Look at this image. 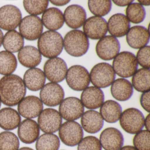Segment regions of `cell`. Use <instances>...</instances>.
I'll return each instance as SVG.
<instances>
[{
	"label": "cell",
	"mask_w": 150,
	"mask_h": 150,
	"mask_svg": "<svg viewBox=\"0 0 150 150\" xmlns=\"http://www.w3.org/2000/svg\"><path fill=\"white\" fill-rule=\"evenodd\" d=\"M51 3L58 6H64L68 4L70 1H50Z\"/></svg>",
	"instance_id": "obj_44"
},
{
	"label": "cell",
	"mask_w": 150,
	"mask_h": 150,
	"mask_svg": "<svg viewBox=\"0 0 150 150\" xmlns=\"http://www.w3.org/2000/svg\"><path fill=\"white\" fill-rule=\"evenodd\" d=\"M150 46H145L139 49L137 55L138 64L144 68L150 69Z\"/></svg>",
	"instance_id": "obj_41"
},
{
	"label": "cell",
	"mask_w": 150,
	"mask_h": 150,
	"mask_svg": "<svg viewBox=\"0 0 150 150\" xmlns=\"http://www.w3.org/2000/svg\"><path fill=\"white\" fill-rule=\"evenodd\" d=\"M67 83L73 90L81 91L85 90L90 84L89 72L84 67L74 65L67 70L66 76Z\"/></svg>",
	"instance_id": "obj_7"
},
{
	"label": "cell",
	"mask_w": 150,
	"mask_h": 150,
	"mask_svg": "<svg viewBox=\"0 0 150 150\" xmlns=\"http://www.w3.org/2000/svg\"><path fill=\"white\" fill-rule=\"evenodd\" d=\"M83 106L88 109H96L102 105L104 101V95L100 88L90 86L83 90L81 96Z\"/></svg>",
	"instance_id": "obj_21"
},
{
	"label": "cell",
	"mask_w": 150,
	"mask_h": 150,
	"mask_svg": "<svg viewBox=\"0 0 150 150\" xmlns=\"http://www.w3.org/2000/svg\"><path fill=\"white\" fill-rule=\"evenodd\" d=\"M38 122L42 131L46 133H52L59 130L62 125V118L57 110L47 108L39 115Z\"/></svg>",
	"instance_id": "obj_10"
},
{
	"label": "cell",
	"mask_w": 150,
	"mask_h": 150,
	"mask_svg": "<svg viewBox=\"0 0 150 150\" xmlns=\"http://www.w3.org/2000/svg\"><path fill=\"white\" fill-rule=\"evenodd\" d=\"M78 145V150H102L100 140L93 136L84 138Z\"/></svg>",
	"instance_id": "obj_40"
},
{
	"label": "cell",
	"mask_w": 150,
	"mask_h": 150,
	"mask_svg": "<svg viewBox=\"0 0 150 150\" xmlns=\"http://www.w3.org/2000/svg\"><path fill=\"white\" fill-rule=\"evenodd\" d=\"M18 150H33L32 148H30V147H22V148H21Z\"/></svg>",
	"instance_id": "obj_49"
},
{
	"label": "cell",
	"mask_w": 150,
	"mask_h": 150,
	"mask_svg": "<svg viewBox=\"0 0 150 150\" xmlns=\"http://www.w3.org/2000/svg\"><path fill=\"white\" fill-rule=\"evenodd\" d=\"M150 114H149L146 117V118H145V119H144V125L145 126L146 130L148 131H150Z\"/></svg>",
	"instance_id": "obj_45"
},
{
	"label": "cell",
	"mask_w": 150,
	"mask_h": 150,
	"mask_svg": "<svg viewBox=\"0 0 150 150\" xmlns=\"http://www.w3.org/2000/svg\"><path fill=\"white\" fill-rule=\"evenodd\" d=\"M100 114L106 122L114 123L120 119L122 114V108L115 101L108 100L103 102L101 106Z\"/></svg>",
	"instance_id": "obj_29"
},
{
	"label": "cell",
	"mask_w": 150,
	"mask_h": 150,
	"mask_svg": "<svg viewBox=\"0 0 150 150\" xmlns=\"http://www.w3.org/2000/svg\"><path fill=\"white\" fill-rule=\"evenodd\" d=\"M103 124V118L100 114L96 110H88L82 115V128L88 133L94 134L99 132L102 129Z\"/></svg>",
	"instance_id": "obj_24"
},
{
	"label": "cell",
	"mask_w": 150,
	"mask_h": 150,
	"mask_svg": "<svg viewBox=\"0 0 150 150\" xmlns=\"http://www.w3.org/2000/svg\"><path fill=\"white\" fill-rule=\"evenodd\" d=\"M60 140L57 135L52 133H45L40 136L37 141V150H58Z\"/></svg>",
	"instance_id": "obj_34"
},
{
	"label": "cell",
	"mask_w": 150,
	"mask_h": 150,
	"mask_svg": "<svg viewBox=\"0 0 150 150\" xmlns=\"http://www.w3.org/2000/svg\"><path fill=\"white\" fill-rule=\"evenodd\" d=\"M108 29L110 34L117 38L127 35L130 27L129 21L125 15L117 13L110 17L108 22Z\"/></svg>",
	"instance_id": "obj_23"
},
{
	"label": "cell",
	"mask_w": 150,
	"mask_h": 150,
	"mask_svg": "<svg viewBox=\"0 0 150 150\" xmlns=\"http://www.w3.org/2000/svg\"><path fill=\"white\" fill-rule=\"evenodd\" d=\"M42 21L45 27L51 31L58 30L64 23V14L58 8H50L44 12Z\"/></svg>",
	"instance_id": "obj_25"
},
{
	"label": "cell",
	"mask_w": 150,
	"mask_h": 150,
	"mask_svg": "<svg viewBox=\"0 0 150 150\" xmlns=\"http://www.w3.org/2000/svg\"><path fill=\"white\" fill-rule=\"evenodd\" d=\"M67 70L65 61L59 57L50 59L46 61L44 67L45 77L53 83H59L64 81Z\"/></svg>",
	"instance_id": "obj_11"
},
{
	"label": "cell",
	"mask_w": 150,
	"mask_h": 150,
	"mask_svg": "<svg viewBox=\"0 0 150 150\" xmlns=\"http://www.w3.org/2000/svg\"><path fill=\"white\" fill-rule=\"evenodd\" d=\"M126 14L129 21L134 24H139L145 18V9L139 3H132L126 8Z\"/></svg>",
	"instance_id": "obj_35"
},
{
	"label": "cell",
	"mask_w": 150,
	"mask_h": 150,
	"mask_svg": "<svg viewBox=\"0 0 150 150\" xmlns=\"http://www.w3.org/2000/svg\"><path fill=\"white\" fill-rule=\"evenodd\" d=\"M89 76L92 84L99 88L109 86L116 78L115 73L112 66L106 63H99L94 66Z\"/></svg>",
	"instance_id": "obj_5"
},
{
	"label": "cell",
	"mask_w": 150,
	"mask_h": 150,
	"mask_svg": "<svg viewBox=\"0 0 150 150\" xmlns=\"http://www.w3.org/2000/svg\"><path fill=\"white\" fill-rule=\"evenodd\" d=\"M59 113L65 120L74 121L82 116L84 107L81 101L75 97H69L62 101L59 105Z\"/></svg>",
	"instance_id": "obj_14"
},
{
	"label": "cell",
	"mask_w": 150,
	"mask_h": 150,
	"mask_svg": "<svg viewBox=\"0 0 150 150\" xmlns=\"http://www.w3.org/2000/svg\"><path fill=\"white\" fill-rule=\"evenodd\" d=\"M48 1H24L23 6L26 11L33 16L39 15L47 9Z\"/></svg>",
	"instance_id": "obj_38"
},
{
	"label": "cell",
	"mask_w": 150,
	"mask_h": 150,
	"mask_svg": "<svg viewBox=\"0 0 150 150\" xmlns=\"http://www.w3.org/2000/svg\"><path fill=\"white\" fill-rule=\"evenodd\" d=\"M100 142L105 150H119L123 145V136L117 129L110 127L103 131Z\"/></svg>",
	"instance_id": "obj_18"
},
{
	"label": "cell",
	"mask_w": 150,
	"mask_h": 150,
	"mask_svg": "<svg viewBox=\"0 0 150 150\" xmlns=\"http://www.w3.org/2000/svg\"><path fill=\"white\" fill-rule=\"evenodd\" d=\"M150 69L141 68L134 74L132 79V86L137 91L141 93L150 91Z\"/></svg>",
	"instance_id": "obj_32"
},
{
	"label": "cell",
	"mask_w": 150,
	"mask_h": 150,
	"mask_svg": "<svg viewBox=\"0 0 150 150\" xmlns=\"http://www.w3.org/2000/svg\"><path fill=\"white\" fill-rule=\"evenodd\" d=\"M119 150H137L134 146H125L122 147Z\"/></svg>",
	"instance_id": "obj_46"
},
{
	"label": "cell",
	"mask_w": 150,
	"mask_h": 150,
	"mask_svg": "<svg viewBox=\"0 0 150 150\" xmlns=\"http://www.w3.org/2000/svg\"><path fill=\"white\" fill-rule=\"evenodd\" d=\"M83 30L84 34L88 38L93 40L100 39L108 32V23L103 17L92 16L86 20Z\"/></svg>",
	"instance_id": "obj_16"
},
{
	"label": "cell",
	"mask_w": 150,
	"mask_h": 150,
	"mask_svg": "<svg viewBox=\"0 0 150 150\" xmlns=\"http://www.w3.org/2000/svg\"><path fill=\"white\" fill-rule=\"evenodd\" d=\"M110 91L115 99L120 101H125L129 100L132 96L133 86L128 80L118 79L112 83Z\"/></svg>",
	"instance_id": "obj_28"
},
{
	"label": "cell",
	"mask_w": 150,
	"mask_h": 150,
	"mask_svg": "<svg viewBox=\"0 0 150 150\" xmlns=\"http://www.w3.org/2000/svg\"><path fill=\"white\" fill-rule=\"evenodd\" d=\"M17 61L15 55L6 51L0 52V74L8 75L17 68Z\"/></svg>",
	"instance_id": "obj_33"
},
{
	"label": "cell",
	"mask_w": 150,
	"mask_h": 150,
	"mask_svg": "<svg viewBox=\"0 0 150 150\" xmlns=\"http://www.w3.org/2000/svg\"><path fill=\"white\" fill-rule=\"evenodd\" d=\"M140 102L142 108L147 112H150V91L142 94L140 97Z\"/></svg>",
	"instance_id": "obj_42"
},
{
	"label": "cell",
	"mask_w": 150,
	"mask_h": 150,
	"mask_svg": "<svg viewBox=\"0 0 150 150\" xmlns=\"http://www.w3.org/2000/svg\"><path fill=\"white\" fill-rule=\"evenodd\" d=\"M64 46L67 53L74 57L85 55L88 51L89 42L84 32L78 30H71L67 33L64 40Z\"/></svg>",
	"instance_id": "obj_3"
},
{
	"label": "cell",
	"mask_w": 150,
	"mask_h": 150,
	"mask_svg": "<svg viewBox=\"0 0 150 150\" xmlns=\"http://www.w3.org/2000/svg\"><path fill=\"white\" fill-rule=\"evenodd\" d=\"M119 119L121 127L129 134H137L144 126L145 119L143 113L135 108L125 110Z\"/></svg>",
	"instance_id": "obj_6"
},
{
	"label": "cell",
	"mask_w": 150,
	"mask_h": 150,
	"mask_svg": "<svg viewBox=\"0 0 150 150\" xmlns=\"http://www.w3.org/2000/svg\"><path fill=\"white\" fill-rule=\"evenodd\" d=\"M3 38H4V35L2 30L0 29V47L2 45L3 43Z\"/></svg>",
	"instance_id": "obj_48"
},
{
	"label": "cell",
	"mask_w": 150,
	"mask_h": 150,
	"mask_svg": "<svg viewBox=\"0 0 150 150\" xmlns=\"http://www.w3.org/2000/svg\"><path fill=\"white\" fill-rule=\"evenodd\" d=\"M43 109V105L38 97L30 96L24 97L18 104L19 114L27 119L37 117Z\"/></svg>",
	"instance_id": "obj_17"
},
{
	"label": "cell",
	"mask_w": 150,
	"mask_h": 150,
	"mask_svg": "<svg viewBox=\"0 0 150 150\" xmlns=\"http://www.w3.org/2000/svg\"><path fill=\"white\" fill-rule=\"evenodd\" d=\"M20 142L17 136L10 132L0 133V150H18Z\"/></svg>",
	"instance_id": "obj_37"
},
{
	"label": "cell",
	"mask_w": 150,
	"mask_h": 150,
	"mask_svg": "<svg viewBox=\"0 0 150 150\" xmlns=\"http://www.w3.org/2000/svg\"><path fill=\"white\" fill-rule=\"evenodd\" d=\"M26 92L24 82L18 75H6L0 80V100L6 106L19 104L25 97Z\"/></svg>",
	"instance_id": "obj_1"
},
{
	"label": "cell",
	"mask_w": 150,
	"mask_h": 150,
	"mask_svg": "<svg viewBox=\"0 0 150 150\" xmlns=\"http://www.w3.org/2000/svg\"><path fill=\"white\" fill-rule=\"evenodd\" d=\"M150 40V33L144 27L136 26L129 29L126 35V41L133 49H140L145 46Z\"/></svg>",
	"instance_id": "obj_20"
},
{
	"label": "cell",
	"mask_w": 150,
	"mask_h": 150,
	"mask_svg": "<svg viewBox=\"0 0 150 150\" xmlns=\"http://www.w3.org/2000/svg\"><path fill=\"white\" fill-rule=\"evenodd\" d=\"M88 7L92 14L96 16H104L110 12L112 8L111 1H88Z\"/></svg>",
	"instance_id": "obj_36"
},
{
	"label": "cell",
	"mask_w": 150,
	"mask_h": 150,
	"mask_svg": "<svg viewBox=\"0 0 150 150\" xmlns=\"http://www.w3.org/2000/svg\"><path fill=\"white\" fill-rule=\"evenodd\" d=\"M1 101L0 100V108H1Z\"/></svg>",
	"instance_id": "obj_50"
},
{
	"label": "cell",
	"mask_w": 150,
	"mask_h": 150,
	"mask_svg": "<svg viewBox=\"0 0 150 150\" xmlns=\"http://www.w3.org/2000/svg\"><path fill=\"white\" fill-rule=\"evenodd\" d=\"M138 64L136 56L129 52L118 53L113 61L115 72L120 77L128 78L132 77L137 71Z\"/></svg>",
	"instance_id": "obj_4"
},
{
	"label": "cell",
	"mask_w": 150,
	"mask_h": 150,
	"mask_svg": "<svg viewBox=\"0 0 150 150\" xmlns=\"http://www.w3.org/2000/svg\"><path fill=\"white\" fill-rule=\"evenodd\" d=\"M150 131L141 130L134 136L133 145L137 150H150Z\"/></svg>",
	"instance_id": "obj_39"
},
{
	"label": "cell",
	"mask_w": 150,
	"mask_h": 150,
	"mask_svg": "<svg viewBox=\"0 0 150 150\" xmlns=\"http://www.w3.org/2000/svg\"><path fill=\"white\" fill-rule=\"evenodd\" d=\"M64 96V91L61 86L53 82L45 85L40 93V100L49 107H56L60 104Z\"/></svg>",
	"instance_id": "obj_15"
},
{
	"label": "cell",
	"mask_w": 150,
	"mask_h": 150,
	"mask_svg": "<svg viewBox=\"0 0 150 150\" xmlns=\"http://www.w3.org/2000/svg\"><path fill=\"white\" fill-rule=\"evenodd\" d=\"M19 62L28 68H35L42 61V55L38 49L32 46L23 47L18 55Z\"/></svg>",
	"instance_id": "obj_27"
},
{
	"label": "cell",
	"mask_w": 150,
	"mask_h": 150,
	"mask_svg": "<svg viewBox=\"0 0 150 150\" xmlns=\"http://www.w3.org/2000/svg\"><path fill=\"white\" fill-rule=\"evenodd\" d=\"M38 50L45 57H57L64 49V40L61 35L55 31H47L38 38Z\"/></svg>",
	"instance_id": "obj_2"
},
{
	"label": "cell",
	"mask_w": 150,
	"mask_h": 150,
	"mask_svg": "<svg viewBox=\"0 0 150 150\" xmlns=\"http://www.w3.org/2000/svg\"><path fill=\"white\" fill-rule=\"evenodd\" d=\"M19 138L23 143L30 144L37 140L40 134V129L37 123L30 119L23 120L18 130Z\"/></svg>",
	"instance_id": "obj_22"
},
{
	"label": "cell",
	"mask_w": 150,
	"mask_h": 150,
	"mask_svg": "<svg viewBox=\"0 0 150 150\" xmlns=\"http://www.w3.org/2000/svg\"><path fill=\"white\" fill-rule=\"evenodd\" d=\"M64 16L66 23L69 28L77 29L84 25L87 15L86 10L81 6L73 5L67 8Z\"/></svg>",
	"instance_id": "obj_19"
},
{
	"label": "cell",
	"mask_w": 150,
	"mask_h": 150,
	"mask_svg": "<svg viewBox=\"0 0 150 150\" xmlns=\"http://www.w3.org/2000/svg\"><path fill=\"white\" fill-rule=\"evenodd\" d=\"M113 2L117 6L120 7H124L126 6H128L132 3L133 1H130V0H127V1H113Z\"/></svg>",
	"instance_id": "obj_43"
},
{
	"label": "cell",
	"mask_w": 150,
	"mask_h": 150,
	"mask_svg": "<svg viewBox=\"0 0 150 150\" xmlns=\"http://www.w3.org/2000/svg\"><path fill=\"white\" fill-rule=\"evenodd\" d=\"M139 4L141 6H149L150 5V1H138Z\"/></svg>",
	"instance_id": "obj_47"
},
{
	"label": "cell",
	"mask_w": 150,
	"mask_h": 150,
	"mask_svg": "<svg viewBox=\"0 0 150 150\" xmlns=\"http://www.w3.org/2000/svg\"><path fill=\"white\" fill-rule=\"evenodd\" d=\"M120 44L116 38L112 36H105L101 38L96 45L97 56L103 60H110L119 53Z\"/></svg>",
	"instance_id": "obj_12"
},
{
	"label": "cell",
	"mask_w": 150,
	"mask_h": 150,
	"mask_svg": "<svg viewBox=\"0 0 150 150\" xmlns=\"http://www.w3.org/2000/svg\"><path fill=\"white\" fill-rule=\"evenodd\" d=\"M24 44V38L15 30L8 31L3 38V47L6 51L11 53L20 51L23 48Z\"/></svg>",
	"instance_id": "obj_31"
},
{
	"label": "cell",
	"mask_w": 150,
	"mask_h": 150,
	"mask_svg": "<svg viewBox=\"0 0 150 150\" xmlns=\"http://www.w3.org/2000/svg\"><path fill=\"white\" fill-rule=\"evenodd\" d=\"M21 117L15 110L6 108L0 110V127L6 130L14 129L21 123Z\"/></svg>",
	"instance_id": "obj_30"
},
{
	"label": "cell",
	"mask_w": 150,
	"mask_h": 150,
	"mask_svg": "<svg viewBox=\"0 0 150 150\" xmlns=\"http://www.w3.org/2000/svg\"><path fill=\"white\" fill-rule=\"evenodd\" d=\"M59 138L66 145L74 146L79 144L84 136L81 125L74 121H67L60 126Z\"/></svg>",
	"instance_id": "obj_8"
},
{
	"label": "cell",
	"mask_w": 150,
	"mask_h": 150,
	"mask_svg": "<svg viewBox=\"0 0 150 150\" xmlns=\"http://www.w3.org/2000/svg\"><path fill=\"white\" fill-rule=\"evenodd\" d=\"M21 12L15 6L6 5L0 8V28L5 30H14L22 21Z\"/></svg>",
	"instance_id": "obj_13"
},
{
	"label": "cell",
	"mask_w": 150,
	"mask_h": 150,
	"mask_svg": "<svg viewBox=\"0 0 150 150\" xmlns=\"http://www.w3.org/2000/svg\"><path fill=\"white\" fill-rule=\"evenodd\" d=\"M46 77L44 72L38 68H32L26 71L23 76V82L30 90L37 91L42 89L45 84Z\"/></svg>",
	"instance_id": "obj_26"
},
{
	"label": "cell",
	"mask_w": 150,
	"mask_h": 150,
	"mask_svg": "<svg viewBox=\"0 0 150 150\" xmlns=\"http://www.w3.org/2000/svg\"><path fill=\"white\" fill-rule=\"evenodd\" d=\"M43 30L42 20L35 16H28L22 20L19 30L23 37L29 41H35L39 38Z\"/></svg>",
	"instance_id": "obj_9"
}]
</instances>
